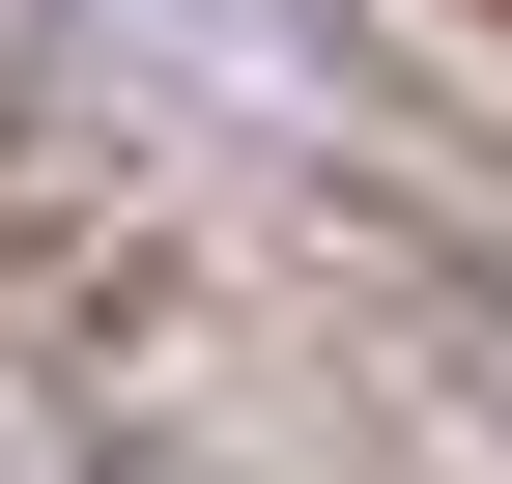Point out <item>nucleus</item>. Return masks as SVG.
Wrapping results in <instances>:
<instances>
[{
    "instance_id": "f257e3e1",
    "label": "nucleus",
    "mask_w": 512,
    "mask_h": 484,
    "mask_svg": "<svg viewBox=\"0 0 512 484\" xmlns=\"http://www.w3.org/2000/svg\"><path fill=\"white\" fill-rule=\"evenodd\" d=\"M484 29H512V0H484Z\"/></svg>"
}]
</instances>
